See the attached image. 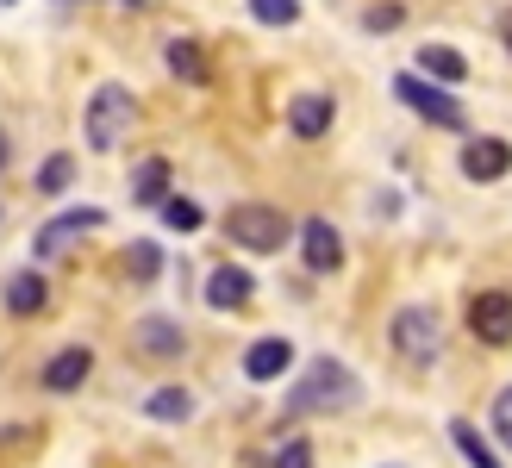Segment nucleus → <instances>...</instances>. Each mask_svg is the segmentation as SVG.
<instances>
[{"label": "nucleus", "instance_id": "nucleus-1", "mask_svg": "<svg viewBox=\"0 0 512 468\" xmlns=\"http://www.w3.org/2000/svg\"><path fill=\"white\" fill-rule=\"evenodd\" d=\"M356 406H363V381L338 356H313L288 381V400H281L288 419H338V412H356Z\"/></svg>", "mask_w": 512, "mask_h": 468}, {"label": "nucleus", "instance_id": "nucleus-2", "mask_svg": "<svg viewBox=\"0 0 512 468\" xmlns=\"http://www.w3.org/2000/svg\"><path fill=\"white\" fill-rule=\"evenodd\" d=\"M219 231H225V244L244 250V256H281V250L300 238V225L281 213V206H269V200H238V206H225Z\"/></svg>", "mask_w": 512, "mask_h": 468}, {"label": "nucleus", "instance_id": "nucleus-3", "mask_svg": "<svg viewBox=\"0 0 512 468\" xmlns=\"http://www.w3.org/2000/svg\"><path fill=\"white\" fill-rule=\"evenodd\" d=\"M132 119H138V94L125 88V82H100L88 94V107H82V138L94 156H113L125 144V132H132Z\"/></svg>", "mask_w": 512, "mask_h": 468}, {"label": "nucleus", "instance_id": "nucleus-4", "mask_svg": "<svg viewBox=\"0 0 512 468\" xmlns=\"http://www.w3.org/2000/svg\"><path fill=\"white\" fill-rule=\"evenodd\" d=\"M388 350L406 362V369H431V362L444 356V319H438V306H400L394 319H388Z\"/></svg>", "mask_w": 512, "mask_h": 468}, {"label": "nucleus", "instance_id": "nucleus-5", "mask_svg": "<svg viewBox=\"0 0 512 468\" xmlns=\"http://www.w3.org/2000/svg\"><path fill=\"white\" fill-rule=\"evenodd\" d=\"M394 100H400L406 113H419L425 125H438V132H463V138H469V107L456 100V88L425 82L419 69H400V75H394Z\"/></svg>", "mask_w": 512, "mask_h": 468}, {"label": "nucleus", "instance_id": "nucleus-6", "mask_svg": "<svg viewBox=\"0 0 512 468\" xmlns=\"http://www.w3.org/2000/svg\"><path fill=\"white\" fill-rule=\"evenodd\" d=\"M100 225H107V213H100V206H63V213H50V219L32 231V263H57L75 238H88V231H100Z\"/></svg>", "mask_w": 512, "mask_h": 468}, {"label": "nucleus", "instance_id": "nucleus-7", "mask_svg": "<svg viewBox=\"0 0 512 468\" xmlns=\"http://www.w3.org/2000/svg\"><path fill=\"white\" fill-rule=\"evenodd\" d=\"M132 356L138 362H182L188 356V325L169 312H144L132 319Z\"/></svg>", "mask_w": 512, "mask_h": 468}, {"label": "nucleus", "instance_id": "nucleus-8", "mask_svg": "<svg viewBox=\"0 0 512 468\" xmlns=\"http://www.w3.org/2000/svg\"><path fill=\"white\" fill-rule=\"evenodd\" d=\"M456 169H463V181H475V188H494V181L512 175V144L500 132H469L463 138V156H456Z\"/></svg>", "mask_w": 512, "mask_h": 468}, {"label": "nucleus", "instance_id": "nucleus-9", "mask_svg": "<svg viewBox=\"0 0 512 468\" xmlns=\"http://www.w3.org/2000/svg\"><path fill=\"white\" fill-rule=\"evenodd\" d=\"M469 337L481 350H512V294L506 288L469 294Z\"/></svg>", "mask_w": 512, "mask_h": 468}, {"label": "nucleus", "instance_id": "nucleus-10", "mask_svg": "<svg viewBox=\"0 0 512 468\" xmlns=\"http://www.w3.org/2000/svg\"><path fill=\"white\" fill-rule=\"evenodd\" d=\"M238 369H244L250 387H275V381H288V375H294V337H281V331L256 337V344L238 356Z\"/></svg>", "mask_w": 512, "mask_h": 468}, {"label": "nucleus", "instance_id": "nucleus-11", "mask_svg": "<svg viewBox=\"0 0 512 468\" xmlns=\"http://www.w3.org/2000/svg\"><path fill=\"white\" fill-rule=\"evenodd\" d=\"M88 375H94V350H88V344H63V350L44 356L38 387H44V394H82Z\"/></svg>", "mask_w": 512, "mask_h": 468}, {"label": "nucleus", "instance_id": "nucleus-12", "mask_svg": "<svg viewBox=\"0 0 512 468\" xmlns=\"http://www.w3.org/2000/svg\"><path fill=\"white\" fill-rule=\"evenodd\" d=\"M300 263H306V275H338L344 269V231L331 219H300Z\"/></svg>", "mask_w": 512, "mask_h": 468}, {"label": "nucleus", "instance_id": "nucleus-13", "mask_svg": "<svg viewBox=\"0 0 512 468\" xmlns=\"http://www.w3.org/2000/svg\"><path fill=\"white\" fill-rule=\"evenodd\" d=\"M331 125H338V100H331L325 88H306V94L288 100V132H294L300 144L331 138Z\"/></svg>", "mask_w": 512, "mask_h": 468}, {"label": "nucleus", "instance_id": "nucleus-14", "mask_svg": "<svg viewBox=\"0 0 512 468\" xmlns=\"http://www.w3.org/2000/svg\"><path fill=\"white\" fill-rule=\"evenodd\" d=\"M0 306H7V319H44V312H50L44 269H13L7 288H0Z\"/></svg>", "mask_w": 512, "mask_h": 468}, {"label": "nucleus", "instance_id": "nucleus-15", "mask_svg": "<svg viewBox=\"0 0 512 468\" xmlns=\"http://www.w3.org/2000/svg\"><path fill=\"white\" fill-rule=\"evenodd\" d=\"M200 300H207L213 312H244V306L256 300V275L238 269V263H219V269H207V288H200Z\"/></svg>", "mask_w": 512, "mask_h": 468}, {"label": "nucleus", "instance_id": "nucleus-16", "mask_svg": "<svg viewBox=\"0 0 512 468\" xmlns=\"http://www.w3.org/2000/svg\"><path fill=\"white\" fill-rule=\"evenodd\" d=\"M169 181H175V163H169V156H144V163L132 169V181H125V194H132V206H163V200L175 194Z\"/></svg>", "mask_w": 512, "mask_h": 468}, {"label": "nucleus", "instance_id": "nucleus-17", "mask_svg": "<svg viewBox=\"0 0 512 468\" xmlns=\"http://www.w3.org/2000/svg\"><path fill=\"white\" fill-rule=\"evenodd\" d=\"M163 63H169L175 82H188V88H207L213 82V63H207V44H200V38H169Z\"/></svg>", "mask_w": 512, "mask_h": 468}, {"label": "nucleus", "instance_id": "nucleus-18", "mask_svg": "<svg viewBox=\"0 0 512 468\" xmlns=\"http://www.w3.org/2000/svg\"><path fill=\"white\" fill-rule=\"evenodd\" d=\"M419 75L425 82H444V88H463L469 82V57L456 44H419Z\"/></svg>", "mask_w": 512, "mask_h": 468}, {"label": "nucleus", "instance_id": "nucleus-19", "mask_svg": "<svg viewBox=\"0 0 512 468\" xmlns=\"http://www.w3.org/2000/svg\"><path fill=\"white\" fill-rule=\"evenodd\" d=\"M194 387H182V381H169V387H157V394H144V419L150 425H188L194 419Z\"/></svg>", "mask_w": 512, "mask_h": 468}, {"label": "nucleus", "instance_id": "nucleus-20", "mask_svg": "<svg viewBox=\"0 0 512 468\" xmlns=\"http://www.w3.org/2000/svg\"><path fill=\"white\" fill-rule=\"evenodd\" d=\"M450 444H456V456H463L469 468H506L500 450H494V437H481L475 419H450Z\"/></svg>", "mask_w": 512, "mask_h": 468}, {"label": "nucleus", "instance_id": "nucleus-21", "mask_svg": "<svg viewBox=\"0 0 512 468\" xmlns=\"http://www.w3.org/2000/svg\"><path fill=\"white\" fill-rule=\"evenodd\" d=\"M119 269H125L132 288H150V281L163 275V244L157 238H132V244H125V256H119Z\"/></svg>", "mask_w": 512, "mask_h": 468}, {"label": "nucleus", "instance_id": "nucleus-22", "mask_svg": "<svg viewBox=\"0 0 512 468\" xmlns=\"http://www.w3.org/2000/svg\"><path fill=\"white\" fill-rule=\"evenodd\" d=\"M69 181H75V156L69 150H50L44 163H38V175H32V188L44 200H57V194H69Z\"/></svg>", "mask_w": 512, "mask_h": 468}, {"label": "nucleus", "instance_id": "nucleus-23", "mask_svg": "<svg viewBox=\"0 0 512 468\" xmlns=\"http://www.w3.org/2000/svg\"><path fill=\"white\" fill-rule=\"evenodd\" d=\"M157 213H163V225H169V231H182V238L207 225V213H200V200H188V194H169V200L157 206Z\"/></svg>", "mask_w": 512, "mask_h": 468}, {"label": "nucleus", "instance_id": "nucleus-24", "mask_svg": "<svg viewBox=\"0 0 512 468\" xmlns=\"http://www.w3.org/2000/svg\"><path fill=\"white\" fill-rule=\"evenodd\" d=\"M256 25H275V32H288V25H300V0H244Z\"/></svg>", "mask_w": 512, "mask_h": 468}, {"label": "nucleus", "instance_id": "nucleus-25", "mask_svg": "<svg viewBox=\"0 0 512 468\" xmlns=\"http://www.w3.org/2000/svg\"><path fill=\"white\" fill-rule=\"evenodd\" d=\"M488 431H494V444L512 456V387H500L494 406H488Z\"/></svg>", "mask_w": 512, "mask_h": 468}, {"label": "nucleus", "instance_id": "nucleus-26", "mask_svg": "<svg viewBox=\"0 0 512 468\" xmlns=\"http://www.w3.org/2000/svg\"><path fill=\"white\" fill-rule=\"evenodd\" d=\"M400 25H406V7H400V0H375V7L363 13V32H400Z\"/></svg>", "mask_w": 512, "mask_h": 468}, {"label": "nucleus", "instance_id": "nucleus-27", "mask_svg": "<svg viewBox=\"0 0 512 468\" xmlns=\"http://www.w3.org/2000/svg\"><path fill=\"white\" fill-rule=\"evenodd\" d=\"M269 468H313V444H306V437H281Z\"/></svg>", "mask_w": 512, "mask_h": 468}, {"label": "nucleus", "instance_id": "nucleus-28", "mask_svg": "<svg viewBox=\"0 0 512 468\" xmlns=\"http://www.w3.org/2000/svg\"><path fill=\"white\" fill-rule=\"evenodd\" d=\"M500 38H506V57H512V13H500Z\"/></svg>", "mask_w": 512, "mask_h": 468}, {"label": "nucleus", "instance_id": "nucleus-29", "mask_svg": "<svg viewBox=\"0 0 512 468\" xmlns=\"http://www.w3.org/2000/svg\"><path fill=\"white\" fill-rule=\"evenodd\" d=\"M7 150H13V144H7V132H0V169H7Z\"/></svg>", "mask_w": 512, "mask_h": 468}, {"label": "nucleus", "instance_id": "nucleus-30", "mask_svg": "<svg viewBox=\"0 0 512 468\" xmlns=\"http://www.w3.org/2000/svg\"><path fill=\"white\" fill-rule=\"evenodd\" d=\"M125 7H144V0H125Z\"/></svg>", "mask_w": 512, "mask_h": 468}, {"label": "nucleus", "instance_id": "nucleus-31", "mask_svg": "<svg viewBox=\"0 0 512 468\" xmlns=\"http://www.w3.org/2000/svg\"><path fill=\"white\" fill-rule=\"evenodd\" d=\"M57 7H75V0H57Z\"/></svg>", "mask_w": 512, "mask_h": 468}, {"label": "nucleus", "instance_id": "nucleus-32", "mask_svg": "<svg viewBox=\"0 0 512 468\" xmlns=\"http://www.w3.org/2000/svg\"><path fill=\"white\" fill-rule=\"evenodd\" d=\"M388 468H400V462H388Z\"/></svg>", "mask_w": 512, "mask_h": 468}]
</instances>
